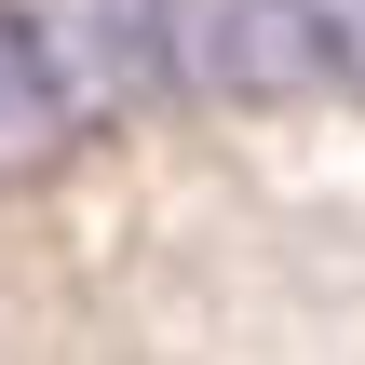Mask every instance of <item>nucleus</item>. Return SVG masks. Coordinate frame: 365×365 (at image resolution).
<instances>
[{
  "label": "nucleus",
  "instance_id": "f257e3e1",
  "mask_svg": "<svg viewBox=\"0 0 365 365\" xmlns=\"http://www.w3.org/2000/svg\"><path fill=\"white\" fill-rule=\"evenodd\" d=\"M54 81L81 122H122L149 95H176V0H27Z\"/></svg>",
  "mask_w": 365,
  "mask_h": 365
},
{
  "label": "nucleus",
  "instance_id": "f03ea898",
  "mask_svg": "<svg viewBox=\"0 0 365 365\" xmlns=\"http://www.w3.org/2000/svg\"><path fill=\"white\" fill-rule=\"evenodd\" d=\"M176 81H203V95H284V81H312V54L284 27V0H176Z\"/></svg>",
  "mask_w": 365,
  "mask_h": 365
},
{
  "label": "nucleus",
  "instance_id": "7ed1b4c3",
  "mask_svg": "<svg viewBox=\"0 0 365 365\" xmlns=\"http://www.w3.org/2000/svg\"><path fill=\"white\" fill-rule=\"evenodd\" d=\"M81 135H95V122L68 108V81H54V54H41V27H27V0H0V190L54 176Z\"/></svg>",
  "mask_w": 365,
  "mask_h": 365
},
{
  "label": "nucleus",
  "instance_id": "20e7f679",
  "mask_svg": "<svg viewBox=\"0 0 365 365\" xmlns=\"http://www.w3.org/2000/svg\"><path fill=\"white\" fill-rule=\"evenodd\" d=\"M284 27H298L312 81H339V95H365V0H284Z\"/></svg>",
  "mask_w": 365,
  "mask_h": 365
}]
</instances>
